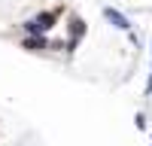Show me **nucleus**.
<instances>
[{
    "label": "nucleus",
    "instance_id": "f03ea898",
    "mask_svg": "<svg viewBox=\"0 0 152 146\" xmlns=\"http://www.w3.org/2000/svg\"><path fill=\"white\" fill-rule=\"evenodd\" d=\"M104 18H107V21L113 24V28L125 31V34H128V31L134 28V24H131V18L125 15V12H119V9H113V6H104Z\"/></svg>",
    "mask_w": 152,
    "mask_h": 146
},
{
    "label": "nucleus",
    "instance_id": "39448f33",
    "mask_svg": "<svg viewBox=\"0 0 152 146\" xmlns=\"http://www.w3.org/2000/svg\"><path fill=\"white\" fill-rule=\"evenodd\" d=\"M134 122H137V128H140V131L146 128V116H143V113H137V116H134Z\"/></svg>",
    "mask_w": 152,
    "mask_h": 146
},
{
    "label": "nucleus",
    "instance_id": "f257e3e1",
    "mask_svg": "<svg viewBox=\"0 0 152 146\" xmlns=\"http://www.w3.org/2000/svg\"><path fill=\"white\" fill-rule=\"evenodd\" d=\"M58 21V12H40V15H34L24 21V31H28V36H37V34H49L55 28Z\"/></svg>",
    "mask_w": 152,
    "mask_h": 146
},
{
    "label": "nucleus",
    "instance_id": "20e7f679",
    "mask_svg": "<svg viewBox=\"0 0 152 146\" xmlns=\"http://www.w3.org/2000/svg\"><path fill=\"white\" fill-rule=\"evenodd\" d=\"M82 31H85V28H82V21H79V18H73V24H70V34H73V40H79V36H82Z\"/></svg>",
    "mask_w": 152,
    "mask_h": 146
},
{
    "label": "nucleus",
    "instance_id": "423d86ee",
    "mask_svg": "<svg viewBox=\"0 0 152 146\" xmlns=\"http://www.w3.org/2000/svg\"><path fill=\"white\" fill-rule=\"evenodd\" d=\"M152 94V73H149V82H146V97Z\"/></svg>",
    "mask_w": 152,
    "mask_h": 146
},
{
    "label": "nucleus",
    "instance_id": "7ed1b4c3",
    "mask_svg": "<svg viewBox=\"0 0 152 146\" xmlns=\"http://www.w3.org/2000/svg\"><path fill=\"white\" fill-rule=\"evenodd\" d=\"M21 46L28 52H43V49H49V40H46V34H37V36H24Z\"/></svg>",
    "mask_w": 152,
    "mask_h": 146
}]
</instances>
